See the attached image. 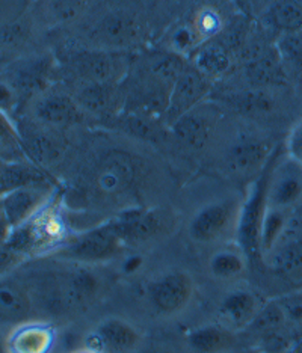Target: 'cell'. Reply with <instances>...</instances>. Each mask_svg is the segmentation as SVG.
Instances as JSON below:
<instances>
[{"mask_svg":"<svg viewBox=\"0 0 302 353\" xmlns=\"http://www.w3.org/2000/svg\"><path fill=\"white\" fill-rule=\"evenodd\" d=\"M242 73L250 88H261V90H275L284 85L288 79V68L275 46L250 54L248 59H245Z\"/></svg>","mask_w":302,"mask_h":353,"instance_id":"obj_18","label":"cell"},{"mask_svg":"<svg viewBox=\"0 0 302 353\" xmlns=\"http://www.w3.org/2000/svg\"><path fill=\"white\" fill-rule=\"evenodd\" d=\"M142 266V256L141 255H130L127 256L123 263V272L124 274H134Z\"/></svg>","mask_w":302,"mask_h":353,"instance_id":"obj_38","label":"cell"},{"mask_svg":"<svg viewBox=\"0 0 302 353\" xmlns=\"http://www.w3.org/2000/svg\"><path fill=\"white\" fill-rule=\"evenodd\" d=\"M263 25L278 35L302 30V0H271L260 12Z\"/></svg>","mask_w":302,"mask_h":353,"instance_id":"obj_25","label":"cell"},{"mask_svg":"<svg viewBox=\"0 0 302 353\" xmlns=\"http://www.w3.org/2000/svg\"><path fill=\"white\" fill-rule=\"evenodd\" d=\"M142 35V25L138 19L125 12H110L105 15L94 28L92 38L101 49L121 52L138 44Z\"/></svg>","mask_w":302,"mask_h":353,"instance_id":"obj_16","label":"cell"},{"mask_svg":"<svg viewBox=\"0 0 302 353\" xmlns=\"http://www.w3.org/2000/svg\"><path fill=\"white\" fill-rule=\"evenodd\" d=\"M85 115L70 91L47 88L30 100V118L52 128L81 124Z\"/></svg>","mask_w":302,"mask_h":353,"instance_id":"obj_8","label":"cell"},{"mask_svg":"<svg viewBox=\"0 0 302 353\" xmlns=\"http://www.w3.org/2000/svg\"><path fill=\"white\" fill-rule=\"evenodd\" d=\"M147 353H163V352H156V350H154V352H147Z\"/></svg>","mask_w":302,"mask_h":353,"instance_id":"obj_42","label":"cell"},{"mask_svg":"<svg viewBox=\"0 0 302 353\" xmlns=\"http://www.w3.org/2000/svg\"><path fill=\"white\" fill-rule=\"evenodd\" d=\"M241 205L236 199H218L204 204L189 221V237L197 243H213L232 231L236 236Z\"/></svg>","mask_w":302,"mask_h":353,"instance_id":"obj_6","label":"cell"},{"mask_svg":"<svg viewBox=\"0 0 302 353\" xmlns=\"http://www.w3.org/2000/svg\"><path fill=\"white\" fill-rule=\"evenodd\" d=\"M194 279L185 270H170L148 284V298L162 314H179L194 298Z\"/></svg>","mask_w":302,"mask_h":353,"instance_id":"obj_10","label":"cell"},{"mask_svg":"<svg viewBox=\"0 0 302 353\" xmlns=\"http://www.w3.org/2000/svg\"><path fill=\"white\" fill-rule=\"evenodd\" d=\"M71 94L83 109L85 114L100 117H115L124 108L125 92H121V83H92L71 82Z\"/></svg>","mask_w":302,"mask_h":353,"instance_id":"obj_17","label":"cell"},{"mask_svg":"<svg viewBox=\"0 0 302 353\" xmlns=\"http://www.w3.org/2000/svg\"><path fill=\"white\" fill-rule=\"evenodd\" d=\"M265 305L259 296L248 288H234L222 298L218 307V317L222 326L237 331L252 325Z\"/></svg>","mask_w":302,"mask_h":353,"instance_id":"obj_21","label":"cell"},{"mask_svg":"<svg viewBox=\"0 0 302 353\" xmlns=\"http://www.w3.org/2000/svg\"><path fill=\"white\" fill-rule=\"evenodd\" d=\"M246 255L239 246L221 248L209 260L210 274L218 279H234L246 269Z\"/></svg>","mask_w":302,"mask_h":353,"instance_id":"obj_29","label":"cell"},{"mask_svg":"<svg viewBox=\"0 0 302 353\" xmlns=\"http://www.w3.org/2000/svg\"><path fill=\"white\" fill-rule=\"evenodd\" d=\"M124 242L118 234L114 221H109L103 225L81 232L73 239H68L53 254L62 260L94 264L114 259L120 254Z\"/></svg>","mask_w":302,"mask_h":353,"instance_id":"obj_5","label":"cell"},{"mask_svg":"<svg viewBox=\"0 0 302 353\" xmlns=\"http://www.w3.org/2000/svg\"><path fill=\"white\" fill-rule=\"evenodd\" d=\"M71 82L121 83L130 68L129 54L117 50H77L68 56Z\"/></svg>","mask_w":302,"mask_h":353,"instance_id":"obj_4","label":"cell"},{"mask_svg":"<svg viewBox=\"0 0 302 353\" xmlns=\"http://www.w3.org/2000/svg\"><path fill=\"white\" fill-rule=\"evenodd\" d=\"M83 341L94 353H132L139 346L141 335L127 320L108 317L95 325Z\"/></svg>","mask_w":302,"mask_h":353,"instance_id":"obj_12","label":"cell"},{"mask_svg":"<svg viewBox=\"0 0 302 353\" xmlns=\"http://www.w3.org/2000/svg\"><path fill=\"white\" fill-rule=\"evenodd\" d=\"M67 240V223L63 221L61 207L52 199L34 218L14 228L2 239L3 274L28 256L54 252Z\"/></svg>","mask_w":302,"mask_h":353,"instance_id":"obj_1","label":"cell"},{"mask_svg":"<svg viewBox=\"0 0 302 353\" xmlns=\"http://www.w3.org/2000/svg\"><path fill=\"white\" fill-rule=\"evenodd\" d=\"M285 317L292 322H302V290L293 292L278 299Z\"/></svg>","mask_w":302,"mask_h":353,"instance_id":"obj_37","label":"cell"},{"mask_svg":"<svg viewBox=\"0 0 302 353\" xmlns=\"http://www.w3.org/2000/svg\"><path fill=\"white\" fill-rule=\"evenodd\" d=\"M186 341L194 353H222L233 346L234 335L221 323L203 325L189 331Z\"/></svg>","mask_w":302,"mask_h":353,"instance_id":"obj_27","label":"cell"},{"mask_svg":"<svg viewBox=\"0 0 302 353\" xmlns=\"http://www.w3.org/2000/svg\"><path fill=\"white\" fill-rule=\"evenodd\" d=\"M194 29L197 32V37L200 43H205L212 39L213 37L219 35L222 32V20L219 15L212 10H204L197 15L194 21Z\"/></svg>","mask_w":302,"mask_h":353,"instance_id":"obj_35","label":"cell"},{"mask_svg":"<svg viewBox=\"0 0 302 353\" xmlns=\"http://www.w3.org/2000/svg\"><path fill=\"white\" fill-rule=\"evenodd\" d=\"M233 106L246 115H266L275 110L274 90H261V88H248L246 91L233 94Z\"/></svg>","mask_w":302,"mask_h":353,"instance_id":"obj_30","label":"cell"},{"mask_svg":"<svg viewBox=\"0 0 302 353\" xmlns=\"http://www.w3.org/2000/svg\"><path fill=\"white\" fill-rule=\"evenodd\" d=\"M26 159L43 168L58 160L63 151L62 142L54 133V128L39 124L34 119L17 128Z\"/></svg>","mask_w":302,"mask_h":353,"instance_id":"obj_20","label":"cell"},{"mask_svg":"<svg viewBox=\"0 0 302 353\" xmlns=\"http://www.w3.org/2000/svg\"><path fill=\"white\" fill-rule=\"evenodd\" d=\"M190 65L183 54L177 52H159L145 61L142 74L172 86L177 77Z\"/></svg>","mask_w":302,"mask_h":353,"instance_id":"obj_28","label":"cell"},{"mask_svg":"<svg viewBox=\"0 0 302 353\" xmlns=\"http://www.w3.org/2000/svg\"><path fill=\"white\" fill-rule=\"evenodd\" d=\"M52 199V184L21 188L8 192V194H2V199H0V213H2L3 237L14 228L23 225L30 218H34Z\"/></svg>","mask_w":302,"mask_h":353,"instance_id":"obj_9","label":"cell"},{"mask_svg":"<svg viewBox=\"0 0 302 353\" xmlns=\"http://www.w3.org/2000/svg\"><path fill=\"white\" fill-rule=\"evenodd\" d=\"M124 245H141L162 234L166 227L165 212L159 208H130L112 219Z\"/></svg>","mask_w":302,"mask_h":353,"instance_id":"obj_14","label":"cell"},{"mask_svg":"<svg viewBox=\"0 0 302 353\" xmlns=\"http://www.w3.org/2000/svg\"><path fill=\"white\" fill-rule=\"evenodd\" d=\"M302 199V166L285 154L276 160L268 189V207L290 210Z\"/></svg>","mask_w":302,"mask_h":353,"instance_id":"obj_15","label":"cell"},{"mask_svg":"<svg viewBox=\"0 0 302 353\" xmlns=\"http://www.w3.org/2000/svg\"><path fill=\"white\" fill-rule=\"evenodd\" d=\"M77 353H94V352H91V350H88V349H86L85 352H77Z\"/></svg>","mask_w":302,"mask_h":353,"instance_id":"obj_41","label":"cell"},{"mask_svg":"<svg viewBox=\"0 0 302 353\" xmlns=\"http://www.w3.org/2000/svg\"><path fill=\"white\" fill-rule=\"evenodd\" d=\"M141 174L138 160L124 150H109L97 160L91 172V188L103 199H120L137 186Z\"/></svg>","mask_w":302,"mask_h":353,"instance_id":"obj_3","label":"cell"},{"mask_svg":"<svg viewBox=\"0 0 302 353\" xmlns=\"http://www.w3.org/2000/svg\"><path fill=\"white\" fill-rule=\"evenodd\" d=\"M289 223V210L268 207L263 223L260 231V252L261 256H266L274 248L280 243L284 230Z\"/></svg>","mask_w":302,"mask_h":353,"instance_id":"obj_31","label":"cell"},{"mask_svg":"<svg viewBox=\"0 0 302 353\" xmlns=\"http://www.w3.org/2000/svg\"><path fill=\"white\" fill-rule=\"evenodd\" d=\"M219 121V110L213 104L201 103L170 125V130L183 145L203 150L210 142Z\"/></svg>","mask_w":302,"mask_h":353,"instance_id":"obj_13","label":"cell"},{"mask_svg":"<svg viewBox=\"0 0 302 353\" xmlns=\"http://www.w3.org/2000/svg\"><path fill=\"white\" fill-rule=\"evenodd\" d=\"M54 341L50 325L25 322L17 325L6 339L8 353H49Z\"/></svg>","mask_w":302,"mask_h":353,"instance_id":"obj_22","label":"cell"},{"mask_svg":"<svg viewBox=\"0 0 302 353\" xmlns=\"http://www.w3.org/2000/svg\"><path fill=\"white\" fill-rule=\"evenodd\" d=\"M275 47L280 53L285 68L302 73V30L283 34L276 38Z\"/></svg>","mask_w":302,"mask_h":353,"instance_id":"obj_33","label":"cell"},{"mask_svg":"<svg viewBox=\"0 0 302 353\" xmlns=\"http://www.w3.org/2000/svg\"><path fill=\"white\" fill-rule=\"evenodd\" d=\"M245 12H252L259 5H261V11L265 10V6L271 2V0H236Z\"/></svg>","mask_w":302,"mask_h":353,"instance_id":"obj_39","label":"cell"},{"mask_svg":"<svg viewBox=\"0 0 302 353\" xmlns=\"http://www.w3.org/2000/svg\"><path fill=\"white\" fill-rule=\"evenodd\" d=\"M32 307H34V301H32L29 288L19 281L3 276L2 285H0V314H2L3 323H25Z\"/></svg>","mask_w":302,"mask_h":353,"instance_id":"obj_23","label":"cell"},{"mask_svg":"<svg viewBox=\"0 0 302 353\" xmlns=\"http://www.w3.org/2000/svg\"><path fill=\"white\" fill-rule=\"evenodd\" d=\"M269 254H272L269 264L280 274L292 275L302 270V239L292 240V242L281 246H275Z\"/></svg>","mask_w":302,"mask_h":353,"instance_id":"obj_32","label":"cell"},{"mask_svg":"<svg viewBox=\"0 0 302 353\" xmlns=\"http://www.w3.org/2000/svg\"><path fill=\"white\" fill-rule=\"evenodd\" d=\"M274 150L265 139L254 138L251 134L241 136L228 147L224 165L233 175H250L263 170Z\"/></svg>","mask_w":302,"mask_h":353,"instance_id":"obj_19","label":"cell"},{"mask_svg":"<svg viewBox=\"0 0 302 353\" xmlns=\"http://www.w3.org/2000/svg\"><path fill=\"white\" fill-rule=\"evenodd\" d=\"M298 88H299V95L302 99V73L299 74V80H298Z\"/></svg>","mask_w":302,"mask_h":353,"instance_id":"obj_40","label":"cell"},{"mask_svg":"<svg viewBox=\"0 0 302 353\" xmlns=\"http://www.w3.org/2000/svg\"><path fill=\"white\" fill-rule=\"evenodd\" d=\"M43 184H52L49 176L46 175L41 168L29 162V160L2 162V168H0V190H2V194L21 188L43 186Z\"/></svg>","mask_w":302,"mask_h":353,"instance_id":"obj_26","label":"cell"},{"mask_svg":"<svg viewBox=\"0 0 302 353\" xmlns=\"http://www.w3.org/2000/svg\"><path fill=\"white\" fill-rule=\"evenodd\" d=\"M86 0H49L47 12L52 21L58 25H67L74 21L85 12Z\"/></svg>","mask_w":302,"mask_h":353,"instance_id":"obj_34","label":"cell"},{"mask_svg":"<svg viewBox=\"0 0 302 353\" xmlns=\"http://www.w3.org/2000/svg\"><path fill=\"white\" fill-rule=\"evenodd\" d=\"M280 159V148H275L271 159L251 184L246 199L241 205L239 221L236 228V245L241 248L248 260L261 256L260 252V231L268 208V189L271 181L272 170Z\"/></svg>","mask_w":302,"mask_h":353,"instance_id":"obj_2","label":"cell"},{"mask_svg":"<svg viewBox=\"0 0 302 353\" xmlns=\"http://www.w3.org/2000/svg\"><path fill=\"white\" fill-rule=\"evenodd\" d=\"M285 154L302 166V117L293 124L285 139Z\"/></svg>","mask_w":302,"mask_h":353,"instance_id":"obj_36","label":"cell"},{"mask_svg":"<svg viewBox=\"0 0 302 353\" xmlns=\"http://www.w3.org/2000/svg\"><path fill=\"white\" fill-rule=\"evenodd\" d=\"M53 61L49 56H28L11 62L3 70V88L15 97L32 100L49 88Z\"/></svg>","mask_w":302,"mask_h":353,"instance_id":"obj_7","label":"cell"},{"mask_svg":"<svg viewBox=\"0 0 302 353\" xmlns=\"http://www.w3.org/2000/svg\"><path fill=\"white\" fill-rule=\"evenodd\" d=\"M233 54L234 53L219 38H212L197 47L190 63L204 76L214 80L224 76L232 68Z\"/></svg>","mask_w":302,"mask_h":353,"instance_id":"obj_24","label":"cell"},{"mask_svg":"<svg viewBox=\"0 0 302 353\" xmlns=\"http://www.w3.org/2000/svg\"><path fill=\"white\" fill-rule=\"evenodd\" d=\"M212 82L208 76L198 71L192 63L177 77L171 88L168 110L165 115V124L171 125L189 110L204 103L212 91Z\"/></svg>","mask_w":302,"mask_h":353,"instance_id":"obj_11","label":"cell"}]
</instances>
